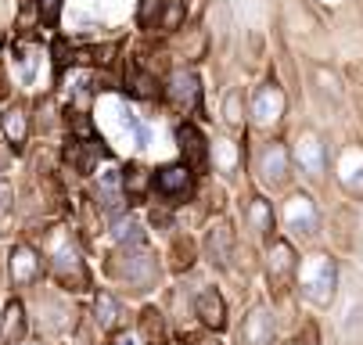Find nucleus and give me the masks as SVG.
<instances>
[{"mask_svg":"<svg viewBox=\"0 0 363 345\" xmlns=\"http://www.w3.org/2000/svg\"><path fill=\"white\" fill-rule=\"evenodd\" d=\"M335 288H338V266L331 256H309L306 266H302V295H306V302H313V306H331L335 299Z\"/></svg>","mask_w":363,"mask_h":345,"instance_id":"1","label":"nucleus"},{"mask_svg":"<svg viewBox=\"0 0 363 345\" xmlns=\"http://www.w3.org/2000/svg\"><path fill=\"white\" fill-rule=\"evenodd\" d=\"M295 162H298V169L309 180L324 176V169H328V147H324V137L313 126L298 130V137H295Z\"/></svg>","mask_w":363,"mask_h":345,"instance_id":"2","label":"nucleus"},{"mask_svg":"<svg viewBox=\"0 0 363 345\" xmlns=\"http://www.w3.org/2000/svg\"><path fill=\"white\" fill-rule=\"evenodd\" d=\"M284 108H288V97H284V90L274 79L263 83V86L252 94V123L255 126H263V130L277 126L284 119Z\"/></svg>","mask_w":363,"mask_h":345,"instance_id":"3","label":"nucleus"},{"mask_svg":"<svg viewBox=\"0 0 363 345\" xmlns=\"http://www.w3.org/2000/svg\"><path fill=\"white\" fill-rule=\"evenodd\" d=\"M116 273L133 284V291H147L155 284V273H159V266H155V256L144 249V244H133V252L123 256V266H116Z\"/></svg>","mask_w":363,"mask_h":345,"instance_id":"4","label":"nucleus"},{"mask_svg":"<svg viewBox=\"0 0 363 345\" xmlns=\"http://www.w3.org/2000/svg\"><path fill=\"white\" fill-rule=\"evenodd\" d=\"M335 176L349 198H363V144H345L335 159Z\"/></svg>","mask_w":363,"mask_h":345,"instance_id":"5","label":"nucleus"},{"mask_svg":"<svg viewBox=\"0 0 363 345\" xmlns=\"http://www.w3.org/2000/svg\"><path fill=\"white\" fill-rule=\"evenodd\" d=\"M255 173L263 176V183H270V187H284L288 176H291V155H288V147L281 140H270L263 152H259V159H255Z\"/></svg>","mask_w":363,"mask_h":345,"instance_id":"6","label":"nucleus"},{"mask_svg":"<svg viewBox=\"0 0 363 345\" xmlns=\"http://www.w3.org/2000/svg\"><path fill=\"white\" fill-rule=\"evenodd\" d=\"M284 223H288V230H295V234H302V237H313V234H317V227H320L317 202L309 198V194L295 191L291 198L284 202Z\"/></svg>","mask_w":363,"mask_h":345,"instance_id":"7","label":"nucleus"},{"mask_svg":"<svg viewBox=\"0 0 363 345\" xmlns=\"http://www.w3.org/2000/svg\"><path fill=\"white\" fill-rule=\"evenodd\" d=\"M8 273L15 288H29L40 277V256L29 249V244H15L11 256H8Z\"/></svg>","mask_w":363,"mask_h":345,"instance_id":"8","label":"nucleus"},{"mask_svg":"<svg viewBox=\"0 0 363 345\" xmlns=\"http://www.w3.org/2000/svg\"><path fill=\"white\" fill-rule=\"evenodd\" d=\"M169 101L177 105V108H198V101H201V83H198V76L194 72H187V69H177L173 76H169Z\"/></svg>","mask_w":363,"mask_h":345,"instance_id":"9","label":"nucleus"},{"mask_svg":"<svg viewBox=\"0 0 363 345\" xmlns=\"http://www.w3.org/2000/svg\"><path fill=\"white\" fill-rule=\"evenodd\" d=\"M241 338L245 345H274L277 338V327H274V317L263 310V306H255L248 317H245V327H241Z\"/></svg>","mask_w":363,"mask_h":345,"instance_id":"10","label":"nucleus"},{"mask_svg":"<svg viewBox=\"0 0 363 345\" xmlns=\"http://www.w3.org/2000/svg\"><path fill=\"white\" fill-rule=\"evenodd\" d=\"M230 249H234V230L227 220H216L209 227V237H205V252H209V259L216 266H227L230 263Z\"/></svg>","mask_w":363,"mask_h":345,"instance_id":"11","label":"nucleus"},{"mask_svg":"<svg viewBox=\"0 0 363 345\" xmlns=\"http://www.w3.org/2000/svg\"><path fill=\"white\" fill-rule=\"evenodd\" d=\"M198 317L205 320V327H216V331H223L227 327V302L220 299V291L216 288H205L201 295H198Z\"/></svg>","mask_w":363,"mask_h":345,"instance_id":"12","label":"nucleus"},{"mask_svg":"<svg viewBox=\"0 0 363 345\" xmlns=\"http://www.w3.org/2000/svg\"><path fill=\"white\" fill-rule=\"evenodd\" d=\"M267 270H270V281L274 284H288L291 281V273H295V252H291L288 241H274Z\"/></svg>","mask_w":363,"mask_h":345,"instance_id":"13","label":"nucleus"},{"mask_svg":"<svg viewBox=\"0 0 363 345\" xmlns=\"http://www.w3.org/2000/svg\"><path fill=\"white\" fill-rule=\"evenodd\" d=\"M155 187H159L166 198H180V194L191 191V169L187 166H166L155 176Z\"/></svg>","mask_w":363,"mask_h":345,"instance_id":"14","label":"nucleus"},{"mask_svg":"<svg viewBox=\"0 0 363 345\" xmlns=\"http://www.w3.org/2000/svg\"><path fill=\"white\" fill-rule=\"evenodd\" d=\"M177 140H180V152H184V166L187 169H198V166H205V140H201V133L194 130V126H180L177 130Z\"/></svg>","mask_w":363,"mask_h":345,"instance_id":"15","label":"nucleus"},{"mask_svg":"<svg viewBox=\"0 0 363 345\" xmlns=\"http://www.w3.org/2000/svg\"><path fill=\"white\" fill-rule=\"evenodd\" d=\"M245 220H248V227L255 234H270L274 230V209H270V202L267 198H252L248 209H245Z\"/></svg>","mask_w":363,"mask_h":345,"instance_id":"16","label":"nucleus"},{"mask_svg":"<svg viewBox=\"0 0 363 345\" xmlns=\"http://www.w3.org/2000/svg\"><path fill=\"white\" fill-rule=\"evenodd\" d=\"M4 137L11 140L15 152L26 144V137H29V123H26V112H22V108H8V112H4Z\"/></svg>","mask_w":363,"mask_h":345,"instance_id":"17","label":"nucleus"},{"mask_svg":"<svg viewBox=\"0 0 363 345\" xmlns=\"http://www.w3.org/2000/svg\"><path fill=\"white\" fill-rule=\"evenodd\" d=\"M22 331H26V313H22L18 302H11V306L4 310V327H0V338H4L8 345H15V341L22 338Z\"/></svg>","mask_w":363,"mask_h":345,"instance_id":"18","label":"nucleus"},{"mask_svg":"<svg viewBox=\"0 0 363 345\" xmlns=\"http://www.w3.org/2000/svg\"><path fill=\"white\" fill-rule=\"evenodd\" d=\"M313 83H317V90H320L324 97H331V101H342V83H338V76H335L328 65H313Z\"/></svg>","mask_w":363,"mask_h":345,"instance_id":"19","label":"nucleus"},{"mask_svg":"<svg viewBox=\"0 0 363 345\" xmlns=\"http://www.w3.org/2000/svg\"><path fill=\"white\" fill-rule=\"evenodd\" d=\"M94 313H97V324H101V327H116V320H119V302L112 299L108 291H101L97 302H94Z\"/></svg>","mask_w":363,"mask_h":345,"instance_id":"20","label":"nucleus"},{"mask_svg":"<svg viewBox=\"0 0 363 345\" xmlns=\"http://www.w3.org/2000/svg\"><path fill=\"white\" fill-rule=\"evenodd\" d=\"M116 241H123V244H140V223H137V220H119V223H116Z\"/></svg>","mask_w":363,"mask_h":345,"instance_id":"21","label":"nucleus"},{"mask_svg":"<svg viewBox=\"0 0 363 345\" xmlns=\"http://www.w3.org/2000/svg\"><path fill=\"white\" fill-rule=\"evenodd\" d=\"M144 334H147V341H155V345L166 338V327H162V320H159V313H155V310L144 313Z\"/></svg>","mask_w":363,"mask_h":345,"instance_id":"22","label":"nucleus"},{"mask_svg":"<svg viewBox=\"0 0 363 345\" xmlns=\"http://www.w3.org/2000/svg\"><path fill=\"white\" fill-rule=\"evenodd\" d=\"M223 115H227V123H230V126H241V94H238V90H230V94H227V101H223Z\"/></svg>","mask_w":363,"mask_h":345,"instance_id":"23","label":"nucleus"},{"mask_svg":"<svg viewBox=\"0 0 363 345\" xmlns=\"http://www.w3.org/2000/svg\"><path fill=\"white\" fill-rule=\"evenodd\" d=\"M162 26H166V29H177V26H180V0H169V11H166Z\"/></svg>","mask_w":363,"mask_h":345,"instance_id":"24","label":"nucleus"},{"mask_svg":"<svg viewBox=\"0 0 363 345\" xmlns=\"http://www.w3.org/2000/svg\"><path fill=\"white\" fill-rule=\"evenodd\" d=\"M291 345H320V341H317V331H313V327H306L302 334L291 338Z\"/></svg>","mask_w":363,"mask_h":345,"instance_id":"25","label":"nucleus"},{"mask_svg":"<svg viewBox=\"0 0 363 345\" xmlns=\"http://www.w3.org/2000/svg\"><path fill=\"white\" fill-rule=\"evenodd\" d=\"M58 4H62V0H36V8H40V15H43V18H55Z\"/></svg>","mask_w":363,"mask_h":345,"instance_id":"26","label":"nucleus"},{"mask_svg":"<svg viewBox=\"0 0 363 345\" xmlns=\"http://www.w3.org/2000/svg\"><path fill=\"white\" fill-rule=\"evenodd\" d=\"M317 4H320V8H328V11H338V8H345V4H349V0H317Z\"/></svg>","mask_w":363,"mask_h":345,"instance_id":"27","label":"nucleus"},{"mask_svg":"<svg viewBox=\"0 0 363 345\" xmlns=\"http://www.w3.org/2000/svg\"><path fill=\"white\" fill-rule=\"evenodd\" d=\"M112 345H137V338H133V334H119Z\"/></svg>","mask_w":363,"mask_h":345,"instance_id":"28","label":"nucleus"},{"mask_svg":"<svg viewBox=\"0 0 363 345\" xmlns=\"http://www.w3.org/2000/svg\"><path fill=\"white\" fill-rule=\"evenodd\" d=\"M194 345H220V341H213V338H201V341H194Z\"/></svg>","mask_w":363,"mask_h":345,"instance_id":"29","label":"nucleus"},{"mask_svg":"<svg viewBox=\"0 0 363 345\" xmlns=\"http://www.w3.org/2000/svg\"><path fill=\"white\" fill-rule=\"evenodd\" d=\"M0 166H4V155H0Z\"/></svg>","mask_w":363,"mask_h":345,"instance_id":"30","label":"nucleus"}]
</instances>
